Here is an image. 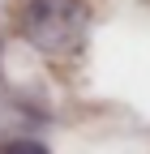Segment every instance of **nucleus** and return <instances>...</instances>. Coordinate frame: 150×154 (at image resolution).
Masks as SVG:
<instances>
[{"mask_svg": "<svg viewBox=\"0 0 150 154\" xmlns=\"http://www.w3.org/2000/svg\"><path fill=\"white\" fill-rule=\"evenodd\" d=\"M17 30L39 51H56V56L73 51L86 30V5L82 0H26Z\"/></svg>", "mask_w": 150, "mask_h": 154, "instance_id": "obj_1", "label": "nucleus"}, {"mask_svg": "<svg viewBox=\"0 0 150 154\" xmlns=\"http://www.w3.org/2000/svg\"><path fill=\"white\" fill-rule=\"evenodd\" d=\"M0 154H52L43 141H30V137H13V141H0Z\"/></svg>", "mask_w": 150, "mask_h": 154, "instance_id": "obj_2", "label": "nucleus"}]
</instances>
